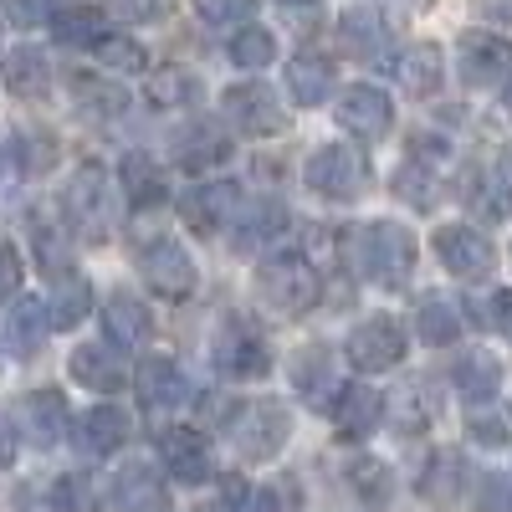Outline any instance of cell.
Returning a JSON list of instances; mask_svg holds the SVG:
<instances>
[{
  "label": "cell",
  "instance_id": "1",
  "mask_svg": "<svg viewBox=\"0 0 512 512\" xmlns=\"http://www.w3.org/2000/svg\"><path fill=\"white\" fill-rule=\"evenodd\" d=\"M354 272L374 287H405V277L415 272V236L395 221H369L354 231L349 241Z\"/></svg>",
  "mask_w": 512,
  "mask_h": 512
},
{
  "label": "cell",
  "instance_id": "2",
  "mask_svg": "<svg viewBox=\"0 0 512 512\" xmlns=\"http://www.w3.org/2000/svg\"><path fill=\"white\" fill-rule=\"evenodd\" d=\"M62 210L77 236L88 241H108L113 236V216H118V200L108 190V169L103 164H82L77 175L67 180V195H62Z\"/></svg>",
  "mask_w": 512,
  "mask_h": 512
},
{
  "label": "cell",
  "instance_id": "3",
  "mask_svg": "<svg viewBox=\"0 0 512 512\" xmlns=\"http://www.w3.org/2000/svg\"><path fill=\"white\" fill-rule=\"evenodd\" d=\"M256 292H262V303L297 318V313H308L318 303V272L303 262V256H272V262H262V272H256Z\"/></svg>",
  "mask_w": 512,
  "mask_h": 512
},
{
  "label": "cell",
  "instance_id": "4",
  "mask_svg": "<svg viewBox=\"0 0 512 512\" xmlns=\"http://www.w3.org/2000/svg\"><path fill=\"white\" fill-rule=\"evenodd\" d=\"M231 446L246 456V461H272L277 451H282V441H287V431H292V415H287V405H277V400H251V405H241L236 415H231Z\"/></svg>",
  "mask_w": 512,
  "mask_h": 512
},
{
  "label": "cell",
  "instance_id": "5",
  "mask_svg": "<svg viewBox=\"0 0 512 512\" xmlns=\"http://www.w3.org/2000/svg\"><path fill=\"white\" fill-rule=\"evenodd\" d=\"M364 175H369L364 154H354L349 144H323V149H313L308 164H303L308 190L323 195V200H354V195L364 190Z\"/></svg>",
  "mask_w": 512,
  "mask_h": 512
},
{
  "label": "cell",
  "instance_id": "6",
  "mask_svg": "<svg viewBox=\"0 0 512 512\" xmlns=\"http://www.w3.org/2000/svg\"><path fill=\"white\" fill-rule=\"evenodd\" d=\"M221 108H226V118L241 128L246 139H272V134L287 128V113H282L277 93L262 88V82H236V88H226Z\"/></svg>",
  "mask_w": 512,
  "mask_h": 512
},
{
  "label": "cell",
  "instance_id": "7",
  "mask_svg": "<svg viewBox=\"0 0 512 512\" xmlns=\"http://www.w3.org/2000/svg\"><path fill=\"white\" fill-rule=\"evenodd\" d=\"M216 364L231 379H267L272 374V354H267V338L256 333L246 318H226L216 333Z\"/></svg>",
  "mask_w": 512,
  "mask_h": 512
},
{
  "label": "cell",
  "instance_id": "8",
  "mask_svg": "<svg viewBox=\"0 0 512 512\" xmlns=\"http://www.w3.org/2000/svg\"><path fill=\"white\" fill-rule=\"evenodd\" d=\"M344 354H349L364 374H384V369H395V364L405 359V328H400L390 313H374V318H364V323L349 333Z\"/></svg>",
  "mask_w": 512,
  "mask_h": 512
},
{
  "label": "cell",
  "instance_id": "9",
  "mask_svg": "<svg viewBox=\"0 0 512 512\" xmlns=\"http://www.w3.org/2000/svg\"><path fill=\"white\" fill-rule=\"evenodd\" d=\"M139 272L149 277V287L154 292H164V297H185V292H195V262H190V251L175 241V236H159V241H149L144 251H139Z\"/></svg>",
  "mask_w": 512,
  "mask_h": 512
},
{
  "label": "cell",
  "instance_id": "10",
  "mask_svg": "<svg viewBox=\"0 0 512 512\" xmlns=\"http://www.w3.org/2000/svg\"><path fill=\"white\" fill-rule=\"evenodd\" d=\"M390 118H395L390 93L374 88V82H354V88L338 98V123H344L354 139H364V144H374V139L390 134Z\"/></svg>",
  "mask_w": 512,
  "mask_h": 512
},
{
  "label": "cell",
  "instance_id": "11",
  "mask_svg": "<svg viewBox=\"0 0 512 512\" xmlns=\"http://www.w3.org/2000/svg\"><path fill=\"white\" fill-rule=\"evenodd\" d=\"M436 256L451 277H487L497 267V251L482 231L472 226H441L436 231Z\"/></svg>",
  "mask_w": 512,
  "mask_h": 512
},
{
  "label": "cell",
  "instance_id": "12",
  "mask_svg": "<svg viewBox=\"0 0 512 512\" xmlns=\"http://www.w3.org/2000/svg\"><path fill=\"white\" fill-rule=\"evenodd\" d=\"M159 461H164V472L185 487H200L210 477V446H205L200 431H190V425H175V431L159 436Z\"/></svg>",
  "mask_w": 512,
  "mask_h": 512
},
{
  "label": "cell",
  "instance_id": "13",
  "mask_svg": "<svg viewBox=\"0 0 512 512\" xmlns=\"http://www.w3.org/2000/svg\"><path fill=\"white\" fill-rule=\"evenodd\" d=\"M241 210V190L231 185V180H221V185H200V190H190V195H180V216H185V226L190 231H221L231 216Z\"/></svg>",
  "mask_w": 512,
  "mask_h": 512
},
{
  "label": "cell",
  "instance_id": "14",
  "mask_svg": "<svg viewBox=\"0 0 512 512\" xmlns=\"http://www.w3.org/2000/svg\"><path fill=\"white\" fill-rule=\"evenodd\" d=\"M461 77L472 82V88H487L492 77L512 72V41L507 36H492V31H472L461 41Z\"/></svg>",
  "mask_w": 512,
  "mask_h": 512
},
{
  "label": "cell",
  "instance_id": "15",
  "mask_svg": "<svg viewBox=\"0 0 512 512\" xmlns=\"http://www.w3.org/2000/svg\"><path fill=\"white\" fill-rule=\"evenodd\" d=\"M134 384H139V400H144L149 410H175V405H185V395H190L185 369H180L175 359H164V354H149V359H139V374H134Z\"/></svg>",
  "mask_w": 512,
  "mask_h": 512
},
{
  "label": "cell",
  "instance_id": "16",
  "mask_svg": "<svg viewBox=\"0 0 512 512\" xmlns=\"http://www.w3.org/2000/svg\"><path fill=\"white\" fill-rule=\"evenodd\" d=\"M384 36H390L384 31V16L369 0H354V6H344V16H338V47L359 62H374L384 52Z\"/></svg>",
  "mask_w": 512,
  "mask_h": 512
},
{
  "label": "cell",
  "instance_id": "17",
  "mask_svg": "<svg viewBox=\"0 0 512 512\" xmlns=\"http://www.w3.org/2000/svg\"><path fill=\"white\" fill-rule=\"evenodd\" d=\"M103 333H108V344L123 354V349H139L144 338L154 333V318H149V308L139 303L134 292H113L103 303Z\"/></svg>",
  "mask_w": 512,
  "mask_h": 512
},
{
  "label": "cell",
  "instance_id": "18",
  "mask_svg": "<svg viewBox=\"0 0 512 512\" xmlns=\"http://www.w3.org/2000/svg\"><path fill=\"white\" fill-rule=\"evenodd\" d=\"M72 379L82 390H98V395H118L123 390V354L113 344H82L72 349Z\"/></svg>",
  "mask_w": 512,
  "mask_h": 512
},
{
  "label": "cell",
  "instance_id": "19",
  "mask_svg": "<svg viewBox=\"0 0 512 512\" xmlns=\"http://www.w3.org/2000/svg\"><path fill=\"white\" fill-rule=\"evenodd\" d=\"M21 425H26V441L31 446H57L62 436H67V405H62V395L57 390H36V395H26L21 400Z\"/></svg>",
  "mask_w": 512,
  "mask_h": 512
},
{
  "label": "cell",
  "instance_id": "20",
  "mask_svg": "<svg viewBox=\"0 0 512 512\" xmlns=\"http://www.w3.org/2000/svg\"><path fill=\"white\" fill-rule=\"evenodd\" d=\"M77 451L82 456H113L123 441H128V415L118 410V405H98V410H88L77 420Z\"/></svg>",
  "mask_w": 512,
  "mask_h": 512
},
{
  "label": "cell",
  "instance_id": "21",
  "mask_svg": "<svg viewBox=\"0 0 512 512\" xmlns=\"http://www.w3.org/2000/svg\"><path fill=\"white\" fill-rule=\"evenodd\" d=\"M333 420L349 441H359L384 420V395L369 390V384H349V390H338V400H333Z\"/></svg>",
  "mask_w": 512,
  "mask_h": 512
},
{
  "label": "cell",
  "instance_id": "22",
  "mask_svg": "<svg viewBox=\"0 0 512 512\" xmlns=\"http://www.w3.org/2000/svg\"><path fill=\"white\" fill-rule=\"evenodd\" d=\"M292 390L303 395L313 410H328L333 395H338V379H333V359L328 349H303L292 359Z\"/></svg>",
  "mask_w": 512,
  "mask_h": 512
},
{
  "label": "cell",
  "instance_id": "23",
  "mask_svg": "<svg viewBox=\"0 0 512 512\" xmlns=\"http://www.w3.org/2000/svg\"><path fill=\"white\" fill-rule=\"evenodd\" d=\"M441 82H446V52L436 47V41H420V47H410L400 57V88L410 98H431L441 93Z\"/></svg>",
  "mask_w": 512,
  "mask_h": 512
},
{
  "label": "cell",
  "instance_id": "24",
  "mask_svg": "<svg viewBox=\"0 0 512 512\" xmlns=\"http://www.w3.org/2000/svg\"><path fill=\"white\" fill-rule=\"evenodd\" d=\"M415 333H420L431 349L456 344V333H461V308L451 303L446 292H425L420 308H415Z\"/></svg>",
  "mask_w": 512,
  "mask_h": 512
},
{
  "label": "cell",
  "instance_id": "25",
  "mask_svg": "<svg viewBox=\"0 0 512 512\" xmlns=\"http://www.w3.org/2000/svg\"><path fill=\"white\" fill-rule=\"evenodd\" d=\"M287 88H292V103H303V108L323 103L328 88H333V67H328V57H318V52H297V57L287 62Z\"/></svg>",
  "mask_w": 512,
  "mask_h": 512
},
{
  "label": "cell",
  "instance_id": "26",
  "mask_svg": "<svg viewBox=\"0 0 512 512\" xmlns=\"http://www.w3.org/2000/svg\"><path fill=\"white\" fill-rule=\"evenodd\" d=\"M466 195V210H472L477 221H507L512 216V195H507V180L502 175H482V169H472V175H466V185H461Z\"/></svg>",
  "mask_w": 512,
  "mask_h": 512
},
{
  "label": "cell",
  "instance_id": "27",
  "mask_svg": "<svg viewBox=\"0 0 512 512\" xmlns=\"http://www.w3.org/2000/svg\"><path fill=\"white\" fill-rule=\"evenodd\" d=\"M6 88L16 93V98H41L47 93V82H52V62L41 57L36 47H16V52H6Z\"/></svg>",
  "mask_w": 512,
  "mask_h": 512
},
{
  "label": "cell",
  "instance_id": "28",
  "mask_svg": "<svg viewBox=\"0 0 512 512\" xmlns=\"http://www.w3.org/2000/svg\"><path fill=\"white\" fill-rule=\"evenodd\" d=\"M88 308H93V287H88V277H77V272H57L52 303H47L52 328H77L82 318H88Z\"/></svg>",
  "mask_w": 512,
  "mask_h": 512
},
{
  "label": "cell",
  "instance_id": "29",
  "mask_svg": "<svg viewBox=\"0 0 512 512\" xmlns=\"http://www.w3.org/2000/svg\"><path fill=\"white\" fill-rule=\"evenodd\" d=\"M118 502H123V512H169V497H164L159 477L139 461L118 472Z\"/></svg>",
  "mask_w": 512,
  "mask_h": 512
},
{
  "label": "cell",
  "instance_id": "30",
  "mask_svg": "<svg viewBox=\"0 0 512 512\" xmlns=\"http://www.w3.org/2000/svg\"><path fill=\"white\" fill-rule=\"evenodd\" d=\"M47 333H52V318H47V308H41V297L16 303V313L6 318V344L16 354H36L41 344H47Z\"/></svg>",
  "mask_w": 512,
  "mask_h": 512
},
{
  "label": "cell",
  "instance_id": "31",
  "mask_svg": "<svg viewBox=\"0 0 512 512\" xmlns=\"http://www.w3.org/2000/svg\"><path fill=\"white\" fill-rule=\"evenodd\" d=\"M52 31L57 41H67V47H98L103 31H108V16L98 6H67L52 16Z\"/></svg>",
  "mask_w": 512,
  "mask_h": 512
},
{
  "label": "cell",
  "instance_id": "32",
  "mask_svg": "<svg viewBox=\"0 0 512 512\" xmlns=\"http://www.w3.org/2000/svg\"><path fill=\"white\" fill-rule=\"evenodd\" d=\"M497 384H502V364L487 359V354H466V359L456 364V390L472 400V405L492 400V395H497Z\"/></svg>",
  "mask_w": 512,
  "mask_h": 512
},
{
  "label": "cell",
  "instance_id": "33",
  "mask_svg": "<svg viewBox=\"0 0 512 512\" xmlns=\"http://www.w3.org/2000/svg\"><path fill=\"white\" fill-rule=\"evenodd\" d=\"M349 482H354V492H359L369 507H384V502L395 497V477H390V466L374 461V456H359V461L349 466Z\"/></svg>",
  "mask_w": 512,
  "mask_h": 512
},
{
  "label": "cell",
  "instance_id": "34",
  "mask_svg": "<svg viewBox=\"0 0 512 512\" xmlns=\"http://www.w3.org/2000/svg\"><path fill=\"white\" fill-rule=\"evenodd\" d=\"M395 195L405 205H415V210H436L441 185H436L431 169H425V159H410V164H400V175H395Z\"/></svg>",
  "mask_w": 512,
  "mask_h": 512
},
{
  "label": "cell",
  "instance_id": "35",
  "mask_svg": "<svg viewBox=\"0 0 512 512\" xmlns=\"http://www.w3.org/2000/svg\"><path fill=\"white\" fill-rule=\"evenodd\" d=\"M231 154V144H226V134L221 128H190V134L180 139V164L185 169H205V164H221Z\"/></svg>",
  "mask_w": 512,
  "mask_h": 512
},
{
  "label": "cell",
  "instance_id": "36",
  "mask_svg": "<svg viewBox=\"0 0 512 512\" xmlns=\"http://www.w3.org/2000/svg\"><path fill=\"white\" fill-rule=\"evenodd\" d=\"M287 226V216H282V210L272 205V200H256V205H246V216H241V236H236V246L241 251H256V246H262L267 236H277Z\"/></svg>",
  "mask_w": 512,
  "mask_h": 512
},
{
  "label": "cell",
  "instance_id": "37",
  "mask_svg": "<svg viewBox=\"0 0 512 512\" xmlns=\"http://www.w3.org/2000/svg\"><path fill=\"white\" fill-rule=\"evenodd\" d=\"M272 57H277V36H272L267 26H246V31L231 36V62H236V67L256 72V67H267Z\"/></svg>",
  "mask_w": 512,
  "mask_h": 512
},
{
  "label": "cell",
  "instance_id": "38",
  "mask_svg": "<svg viewBox=\"0 0 512 512\" xmlns=\"http://www.w3.org/2000/svg\"><path fill=\"white\" fill-rule=\"evenodd\" d=\"M123 195L134 200L139 210H149V205H159L164 200V180L154 175V164L144 159V154H134L123 164Z\"/></svg>",
  "mask_w": 512,
  "mask_h": 512
},
{
  "label": "cell",
  "instance_id": "39",
  "mask_svg": "<svg viewBox=\"0 0 512 512\" xmlns=\"http://www.w3.org/2000/svg\"><path fill=\"white\" fill-rule=\"evenodd\" d=\"M52 507L57 512H103V497H98V482L93 477H57L52 487Z\"/></svg>",
  "mask_w": 512,
  "mask_h": 512
},
{
  "label": "cell",
  "instance_id": "40",
  "mask_svg": "<svg viewBox=\"0 0 512 512\" xmlns=\"http://www.w3.org/2000/svg\"><path fill=\"white\" fill-rule=\"evenodd\" d=\"M507 308H512V297L502 292V287H482V292H472V297H466V313H472V323L477 328H502L507 323Z\"/></svg>",
  "mask_w": 512,
  "mask_h": 512
},
{
  "label": "cell",
  "instance_id": "41",
  "mask_svg": "<svg viewBox=\"0 0 512 512\" xmlns=\"http://www.w3.org/2000/svg\"><path fill=\"white\" fill-rule=\"evenodd\" d=\"M256 11V0H195V16L210 21V26H231V21H246Z\"/></svg>",
  "mask_w": 512,
  "mask_h": 512
},
{
  "label": "cell",
  "instance_id": "42",
  "mask_svg": "<svg viewBox=\"0 0 512 512\" xmlns=\"http://www.w3.org/2000/svg\"><path fill=\"white\" fill-rule=\"evenodd\" d=\"M98 57L108 62V67H118V72H139L144 67V47H139V41H123V36H103L98 41Z\"/></svg>",
  "mask_w": 512,
  "mask_h": 512
},
{
  "label": "cell",
  "instance_id": "43",
  "mask_svg": "<svg viewBox=\"0 0 512 512\" xmlns=\"http://www.w3.org/2000/svg\"><path fill=\"white\" fill-rule=\"evenodd\" d=\"M0 16H6L11 26H21V31H31V26H41L52 16V0H0Z\"/></svg>",
  "mask_w": 512,
  "mask_h": 512
},
{
  "label": "cell",
  "instance_id": "44",
  "mask_svg": "<svg viewBox=\"0 0 512 512\" xmlns=\"http://www.w3.org/2000/svg\"><path fill=\"white\" fill-rule=\"evenodd\" d=\"M185 98H190V77L185 72H164V77L149 82V103H159V108H175Z\"/></svg>",
  "mask_w": 512,
  "mask_h": 512
},
{
  "label": "cell",
  "instance_id": "45",
  "mask_svg": "<svg viewBox=\"0 0 512 512\" xmlns=\"http://www.w3.org/2000/svg\"><path fill=\"white\" fill-rule=\"evenodd\" d=\"M16 292H21V251L6 241L0 246V303H11Z\"/></svg>",
  "mask_w": 512,
  "mask_h": 512
},
{
  "label": "cell",
  "instance_id": "46",
  "mask_svg": "<svg viewBox=\"0 0 512 512\" xmlns=\"http://www.w3.org/2000/svg\"><path fill=\"white\" fill-rule=\"evenodd\" d=\"M52 149H57V144H52L47 134H41V139H36V134H31V139H21V169H31V175L52 169V159H57Z\"/></svg>",
  "mask_w": 512,
  "mask_h": 512
},
{
  "label": "cell",
  "instance_id": "47",
  "mask_svg": "<svg viewBox=\"0 0 512 512\" xmlns=\"http://www.w3.org/2000/svg\"><path fill=\"white\" fill-rule=\"evenodd\" d=\"M477 507H482V512H512V482H507V477H482Z\"/></svg>",
  "mask_w": 512,
  "mask_h": 512
},
{
  "label": "cell",
  "instance_id": "48",
  "mask_svg": "<svg viewBox=\"0 0 512 512\" xmlns=\"http://www.w3.org/2000/svg\"><path fill=\"white\" fill-rule=\"evenodd\" d=\"M108 11L118 21H149V16H159V0H108Z\"/></svg>",
  "mask_w": 512,
  "mask_h": 512
},
{
  "label": "cell",
  "instance_id": "49",
  "mask_svg": "<svg viewBox=\"0 0 512 512\" xmlns=\"http://www.w3.org/2000/svg\"><path fill=\"white\" fill-rule=\"evenodd\" d=\"M472 436H477L482 446H502V441H507V425H502V420H487V415H477V420H472Z\"/></svg>",
  "mask_w": 512,
  "mask_h": 512
},
{
  "label": "cell",
  "instance_id": "50",
  "mask_svg": "<svg viewBox=\"0 0 512 512\" xmlns=\"http://www.w3.org/2000/svg\"><path fill=\"white\" fill-rule=\"evenodd\" d=\"M16 461V425H11V415H0V472Z\"/></svg>",
  "mask_w": 512,
  "mask_h": 512
},
{
  "label": "cell",
  "instance_id": "51",
  "mask_svg": "<svg viewBox=\"0 0 512 512\" xmlns=\"http://www.w3.org/2000/svg\"><path fill=\"white\" fill-rule=\"evenodd\" d=\"M246 497H251V492H246ZM195 512H246V507H236V502L221 497V502H205V507H195Z\"/></svg>",
  "mask_w": 512,
  "mask_h": 512
},
{
  "label": "cell",
  "instance_id": "52",
  "mask_svg": "<svg viewBox=\"0 0 512 512\" xmlns=\"http://www.w3.org/2000/svg\"><path fill=\"white\" fill-rule=\"evenodd\" d=\"M502 103H507V113H512V77H507V93H502Z\"/></svg>",
  "mask_w": 512,
  "mask_h": 512
},
{
  "label": "cell",
  "instance_id": "53",
  "mask_svg": "<svg viewBox=\"0 0 512 512\" xmlns=\"http://www.w3.org/2000/svg\"><path fill=\"white\" fill-rule=\"evenodd\" d=\"M502 328H507V333H512V308H507V323H502Z\"/></svg>",
  "mask_w": 512,
  "mask_h": 512
},
{
  "label": "cell",
  "instance_id": "54",
  "mask_svg": "<svg viewBox=\"0 0 512 512\" xmlns=\"http://www.w3.org/2000/svg\"><path fill=\"white\" fill-rule=\"evenodd\" d=\"M507 169H512V144H507Z\"/></svg>",
  "mask_w": 512,
  "mask_h": 512
},
{
  "label": "cell",
  "instance_id": "55",
  "mask_svg": "<svg viewBox=\"0 0 512 512\" xmlns=\"http://www.w3.org/2000/svg\"><path fill=\"white\" fill-rule=\"evenodd\" d=\"M287 6H303V0H287Z\"/></svg>",
  "mask_w": 512,
  "mask_h": 512
}]
</instances>
